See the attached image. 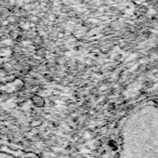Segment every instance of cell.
I'll return each instance as SVG.
<instances>
[{
    "label": "cell",
    "mask_w": 158,
    "mask_h": 158,
    "mask_svg": "<svg viewBox=\"0 0 158 158\" xmlns=\"http://www.w3.org/2000/svg\"><path fill=\"white\" fill-rule=\"evenodd\" d=\"M31 103L36 106V107H44V104H46V101L39 94H35L31 97Z\"/></svg>",
    "instance_id": "obj_1"
},
{
    "label": "cell",
    "mask_w": 158,
    "mask_h": 158,
    "mask_svg": "<svg viewBox=\"0 0 158 158\" xmlns=\"http://www.w3.org/2000/svg\"><path fill=\"white\" fill-rule=\"evenodd\" d=\"M40 123H41V121H33V123H31V126L36 127V126H39Z\"/></svg>",
    "instance_id": "obj_2"
}]
</instances>
